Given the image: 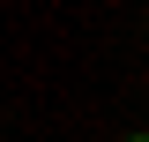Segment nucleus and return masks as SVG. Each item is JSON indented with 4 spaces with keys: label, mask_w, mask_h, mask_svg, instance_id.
<instances>
[{
    "label": "nucleus",
    "mask_w": 149,
    "mask_h": 142,
    "mask_svg": "<svg viewBox=\"0 0 149 142\" xmlns=\"http://www.w3.org/2000/svg\"><path fill=\"white\" fill-rule=\"evenodd\" d=\"M127 142H142V135H127Z\"/></svg>",
    "instance_id": "nucleus-1"
}]
</instances>
